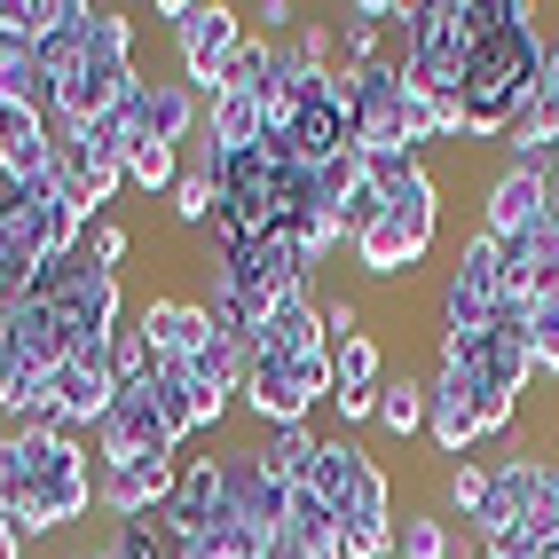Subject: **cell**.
Listing matches in <instances>:
<instances>
[{
  "mask_svg": "<svg viewBox=\"0 0 559 559\" xmlns=\"http://www.w3.org/2000/svg\"><path fill=\"white\" fill-rule=\"evenodd\" d=\"M433 110V142H465V95H426Z\"/></svg>",
  "mask_w": 559,
  "mask_h": 559,
  "instance_id": "4dcf8cb0",
  "label": "cell"
},
{
  "mask_svg": "<svg viewBox=\"0 0 559 559\" xmlns=\"http://www.w3.org/2000/svg\"><path fill=\"white\" fill-rule=\"evenodd\" d=\"M528 229H544V181L504 166V174L489 181V198H480V237L512 245V237H528Z\"/></svg>",
  "mask_w": 559,
  "mask_h": 559,
  "instance_id": "2e32d148",
  "label": "cell"
},
{
  "mask_svg": "<svg viewBox=\"0 0 559 559\" xmlns=\"http://www.w3.org/2000/svg\"><path fill=\"white\" fill-rule=\"evenodd\" d=\"M386 386V355L370 331H355L347 347H331V402H379Z\"/></svg>",
  "mask_w": 559,
  "mask_h": 559,
  "instance_id": "d6986e66",
  "label": "cell"
},
{
  "mask_svg": "<svg viewBox=\"0 0 559 559\" xmlns=\"http://www.w3.org/2000/svg\"><path fill=\"white\" fill-rule=\"evenodd\" d=\"M394 559H457V536L441 512H402L394 520Z\"/></svg>",
  "mask_w": 559,
  "mask_h": 559,
  "instance_id": "7402d4cb",
  "label": "cell"
},
{
  "mask_svg": "<svg viewBox=\"0 0 559 559\" xmlns=\"http://www.w3.org/2000/svg\"><path fill=\"white\" fill-rule=\"evenodd\" d=\"M56 24H63V0H0V40L16 48H40Z\"/></svg>",
  "mask_w": 559,
  "mask_h": 559,
  "instance_id": "d4e9b609",
  "label": "cell"
},
{
  "mask_svg": "<svg viewBox=\"0 0 559 559\" xmlns=\"http://www.w3.org/2000/svg\"><path fill=\"white\" fill-rule=\"evenodd\" d=\"M355 323H362L355 300H323V340H331V347H347V340H355Z\"/></svg>",
  "mask_w": 559,
  "mask_h": 559,
  "instance_id": "1f68e13d",
  "label": "cell"
},
{
  "mask_svg": "<svg viewBox=\"0 0 559 559\" xmlns=\"http://www.w3.org/2000/svg\"><path fill=\"white\" fill-rule=\"evenodd\" d=\"M418 174H426V158H418V151H362V181H370L379 198H402Z\"/></svg>",
  "mask_w": 559,
  "mask_h": 559,
  "instance_id": "484cf974",
  "label": "cell"
},
{
  "mask_svg": "<svg viewBox=\"0 0 559 559\" xmlns=\"http://www.w3.org/2000/svg\"><path fill=\"white\" fill-rule=\"evenodd\" d=\"M544 221H559V166L544 174Z\"/></svg>",
  "mask_w": 559,
  "mask_h": 559,
  "instance_id": "836d02e7",
  "label": "cell"
},
{
  "mask_svg": "<svg viewBox=\"0 0 559 559\" xmlns=\"http://www.w3.org/2000/svg\"><path fill=\"white\" fill-rule=\"evenodd\" d=\"M497 308H504V245L473 229L450 260V284H441V331H489Z\"/></svg>",
  "mask_w": 559,
  "mask_h": 559,
  "instance_id": "52a82bcc",
  "label": "cell"
},
{
  "mask_svg": "<svg viewBox=\"0 0 559 559\" xmlns=\"http://www.w3.org/2000/svg\"><path fill=\"white\" fill-rule=\"evenodd\" d=\"M347 95H355V142L362 151H426L433 142V110L402 80V63L347 71Z\"/></svg>",
  "mask_w": 559,
  "mask_h": 559,
  "instance_id": "277c9868",
  "label": "cell"
},
{
  "mask_svg": "<svg viewBox=\"0 0 559 559\" xmlns=\"http://www.w3.org/2000/svg\"><path fill=\"white\" fill-rule=\"evenodd\" d=\"M536 103H544V119H551V134H559V40H551V56H544V87H536Z\"/></svg>",
  "mask_w": 559,
  "mask_h": 559,
  "instance_id": "d6a6232c",
  "label": "cell"
},
{
  "mask_svg": "<svg viewBox=\"0 0 559 559\" xmlns=\"http://www.w3.org/2000/svg\"><path fill=\"white\" fill-rule=\"evenodd\" d=\"M426 433H433L441 457H465L473 441H489L480 433V386L465 379V370H441V379L426 386Z\"/></svg>",
  "mask_w": 559,
  "mask_h": 559,
  "instance_id": "9a60e30c",
  "label": "cell"
},
{
  "mask_svg": "<svg viewBox=\"0 0 559 559\" xmlns=\"http://www.w3.org/2000/svg\"><path fill=\"white\" fill-rule=\"evenodd\" d=\"M87 260H95V269H110V276H119V260L134 252V237L119 229V221H95V229H87V245H80Z\"/></svg>",
  "mask_w": 559,
  "mask_h": 559,
  "instance_id": "f546056e",
  "label": "cell"
},
{
  "mask_svg": "<svg viewBox=\"0 0 559 559\" xmlns=\"http://www.w3.org/2000/svg\"><path fill=\"white\" fill-rule=\"evenodd\" d=\"M174 450H181V441H174V426L158 418L151 379H134V386L110 394L103 426H95V457H103V465H119V457H174Z\"/></svg>",
  "mask_w": 559,
  "mask_h": 559,
  "instance_id": "ba28073f",
  "label": "cell"
},
{
  "mask_svg": "<svg viewBox=\"0 0 559 559\" xmlns=\"http://www.w3.org/2000/svg\"><path fill=\"white\" fill-rule=\"evenodd\" d=\"M119 127H127V142H166V151H181V142H198V127H205L198 87H181V80H134L127 103H119Z\"/></svg>",
  "mask_w": 559,
  "mask_h": 559,
  "instance_id": "9c48e42d",
  "label": "cell"
},
{
  "mask_svg": "<svg viewBox=\"0 0 559 559\" xmlns=\"http://www.w3.org/2000/svg\"><path fill=\"white\" fill-rule=\"evenodd\" d=\"M174 181H181V151H166V142H127V190L174 198Z\"/></svg>",
  "mask_w": 559,
  "mask_h": 559,
  "instance_id": "603a6c76",
  "label": "cell"
},
{
  "mask_svg": "<svg viewBox=\"0 0 559 559\" xmlns=\"http://www.w3.org/2000/svg\"><path fill=\"white\" fill-rule=\"evenodd\" d=\"M308 489L340 512V528H355V520H386L394 512V480H386V465L362 450V441H347V433H323L316 441V465H308Z\"/></svg>",
  "mask_w": 559,
  "mask_h": 559,
  "instance_id": "8992f818",
  "label": "cell"
},
{
  "mask_svg": "<svg viewBox=\"0 0 559 559\" xmlns=\"http://www.w3.org/2000/svg\"><path fill=\"white\" fill-rule=\"evenodd\" d=\"M174 457H119V465H95V512H110L127 528V520H158L166 497H174Z\"/></svg>",
  "mask_w": 559,
  "mask_h": 559,
  "instance_id": "30bf717a",
  "label": "cell"
},
{
  "mask_svg": "<svg viewBox=\"0 0 559 559\" xmlns=\"http://www.w3.org/2000/svg\"><path fill=\"white\" fill-rule=\"evenodd\" d=\"M370 418H379V426H386L394 441H409V433L426 426V386H418V379L402 370V379H386V386H379V409H370Z\"/></svg>",
  "mask_w": 559,
  "mask_h": 559,
  "instance_id": "cb8c5ba5",
  "label": "cell"
},
{
  "mask_svg": "<svg viewBox=\"0 0 559 559\" xmlns=\"http://www.w3.org/2000/svg\"><path fill=\"white\" fill-rule=\"evenodd\" d=\"M433 229H441V181L433 174H418L402 198H386V213H379V229L370 237H355L347 252L362 260V276H409L418 260L433 252Z\"/></svg>",
  "mask_w": 559,
  "mask_h": 559,
  "instance_id": "5b68a950",
  "label": "cell"
},
{
  "mask_svg": "<svg viewBox=\"0 0 559 559\" xmlns=\"http://www.w3.org/2000/svg\"><path fill=\"white\" fill-rule=\"evenodd\" d=\"M158 520H166L174 544H190V536L213 528V520H229V457H190V465H181Z\"/></svg>",
  "mask_w": 559,
  "mask_h": 559,
  "instance_id": "7c38bea8",
  "label": "cell"
},
{
  "mask_svg": "<svg viewBox=\"0 0 559 559\" xmlns=\"http://www.w3.org/2000/svg\"><path fill=\"white\" fill-rule=\"evenodd\" d=\"M0 331H9V347L32 362V370H40V379H48V370L71 355V340H63V323L40 308V300H32V292H24V300H9V308H0Z\"/></svg>",
  "mask_w": 559,
  "mask_h": 559,
  "instance_id": "ac0fdd59",
  "label": "cell"
},
{
  "mask_svg": "<svg viewBox=\"0 0 559 559\" xmlns=\"http://www.w3.org/2000/svg\"><path fill=\"white\" fill-rule=\"evenodd\" d=\"M134 331L151 340V362H158V370H181V362L213 340V316H205L198 300H166V292H158V300H142Z\"/></svg>",
  "mask_w": 559,
  "mask_h": 559,
  "instance_id": "5bb4252c",
  "label": "cell"
},
{
  "mask_svg": "<svg viewBox=\"0 0 559 559\" xmlns=\"http://www.w3.org/2000/svg\"><path fill=\"white\" fill-rule=\"evenodd\" d=\"M0 103H24V110H56V80L40 71V56L0 40Z\"/></svg>",
  "mask_w": 559,
  "mask_h": 559,
  "instance_id": "ffe728a7",
  "label": "cell"
},
{
  "mask_svg": "<svg viewBox=\"0 0 559 559\" xmlns=\"http://www.w3.org/2000/svg\"><path fill=\"white\" fill-rule=\"evenodd\" d=\"M544 56H551V40L536 32V9H528V0H512V16L497 32H480L473 56H465V80H457V95H465V142H504V127L544 87Z\"/></svg>",
  "mask_w": 559,
  "mask_h": 559,
  "instance_id": "6da1fadb",
  "label": "cell"
},
{
  "mask_svg": "<svg viewBox=\"0 0 559 559\" xmlns=\"http://www.w3.org/2000/svg\"><path fill=\"white\" fill-rule=\"evenodd\" d=\"M528 355H536V370H551V379H559V284L528 308Z\"/></svg>",
  "mask_w": 559,
  "mask_h": 559,
  "instance_id": "4316f807",
  "label": "cell"
},
{
  "mask_svg": "<svg viewBox=\"0 0 559 559\" xmlns=\"http://www.w3.org/2000/svg\"><path fill=\"white\" fill-rule=\"evenodd\" d=\"M316 441H323L316 426H276V433H269V441H260V450H252V457H260V465H269V473L284 480V489H300V480H308V465H316Z\"/></svg>",
  "mask_w": 559,
  "mask_h": 559,
  "instance_id": "44dd1931",
  "label": "cell"
},
{
  "mask_svg": "<svg viewBox=\"0 0 559 559\" xmlns=\"http://www.w3.org/2000/svg\"><path fill=\"white\" fill-rule=\"evenodd\" d=\"M260 426H308V394H300V379H292V355H276V347H245V394H237Z\"/></svg>",
  "mask_w": 559,
  "mask_h": 559,
  "instance_id": "4fadbf2b",
  "label": "cell"
},
{
  "mask_svg": "<svg viewBox=\"0 0 559 559\" xmlns=\"http://www.w3.org/2000/svg\"><path fill=\"white\" fill-rule=\"evenodd\" d=\"M229 512L252 520L260 536H276V528H284V512H292V489H284V480L260 465L252 450H229Z\"/></svg>",
  "mask_w": 559,
  "mask_h": 559,
  "instance_id": "e0dca14e",
  "label": "cell"
},
{
  "mask_svg": "<svg viewBox=\"0 0 559 559\" xmlns=\"http://www.w3.org/2000/svg\"><path fill=\"white\" fill-rule=\"evenodd\" d=\"M166 32H174V56H181V87H198L205 103L221 95V80L237 71L245 56V9H221V0H158L151 9Z\"/></svg>",
  "mask_w": 559,
  "mask_h": 559,
  "instance_id": "3957f363",
  "label": "cell"
},
{
  "mask_svg": "<svg viewBox=\"0 0 559 559\" xmlns=\"http://www.w3.org/2000/svg\"><path fill=\"white\" fill-rule=\"evenodd\" d=\"M48 394H56V409H63V433H87V426H103L110 394H119L110 347H80V355H63V362L48 370Z\"/></svg>",
  "mask_w": 559,
  "mask_h": 559,
  "instance_id": "8fae6325",
  "label": "cell"
},
{
  "mask_svg": "<svg viewBox=\"0 0 559 559\" xmlns=\"http://www.w3.org/2000/svg\"><path fill=\"white\" fill-rule=\"evenodd\" d=\"M110 370H119V386H134V379H151V340H142V331H119V340H110Z\"/></svg>",
  "mask_w": 559,
  "mask_h": 559,
  "instance_id": "f1b7e54d",
  "label": "cell"
},
{
  "mask_svg": "<svg viewBox=\"0 0 559 559\" xmlns=\"http://www.w3.org/2000/svg\"><path fill=\"white\" fill-rule=\"evenodd\" d=\"M441 497H450L457 520H480V504H489V465H450V480H441Z\"/></svg>",
  "mask_w": 559,
  "mask_h": 559,
  "instance_id": "83f0119b",
  "label": "cell"
},
{
  "mask_svg": "<svg viewBox=\"0 0 559 559\" xmlns=\"http://www.w3.org/2000/svg\"><path fill=\"white\" fill-rule=\"evenodd\" d=\"M0 559H24V536L9 528V520H0Z\"/></svg>",
  "mask_w": 559,
  "mask_h": 559,
  "instance_id": "e575fe53",
  "label": "cell"
},
{
  "mask_svg": "<svg viewBox=\"0 0 559 559\" xmlns=\"http://www.w3.org/2000/svg\"><path fill=\"white\" fill-rule=\"evenodd\" d=\"M32 300H40V308L63 323L71 355H80V347H110V340H119V316H127V292H119V276H110V269H95L87 252L48 260V269L32 276Z\"/></svg>",
  "mask_w": 559,
  "mask_h": 559,
  "instance_id": "7a4b0ae2",
  "label": "cell"
}]
</instances>
